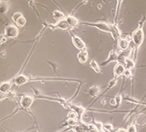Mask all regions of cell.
<instances>
[{
  "label": "cell",
  "instance_id": "obj_1",
  "mask_svg": "<svg viewBox=\"0 0 146 132\" xmlns=\"http://www.w3.org/2000/svg\"><path fill=\"white\" fill-rule=\"evenodd\" d=\"M144 21H145V19L142 20V21L140 22L138 27L134 30L133 33L131 35V43L133 44V49L135 48L138 50L144 41V32L143 30Z\"/></svg>",
  "mask_w": 146,
  "mask_h": 132
},
{
  "label": "cell",
  "instance_id": "obj_16",
  "mask_svg": "<svg viewBox=\"0 0 146 132\" xmlns=\"http://www.w3.org/2000/svg\"><path fill=\"white\" fill-rule=\"evenodd\" d=\"M65 19H66L68 25H69V26L70 28H74L75 26H77V24H78L79 23L77 18H76L75 17L73 16L72 15L67 16Z\"/></svg>",
  "mask_w": 146,
  "mask_h": 132
},
{
  "label": "cell",
  "instance_id": "obj_9",
  "mask_svg": "<svg viewBox=\"0 0 146 132\" xmlns=\"http://www.w3.org/2000/svg\"><path fill=\"white\" fill-rule=\"evenodd\" d=\"M125 71V68L123 64H116L115 65L114 68H113V79H118V78H119L122 75H123Z\"/></svg>",
  "mask_w": 146,
  "mask_h": 132
},
{
  "label": "cell",
  "instance_id": "obj_29",
  "mask_svg": "<svg viewBox=\"0 0 146 132\" xmlns=\"http://www.w3.org/2000/svg\"><path fill=\"white\" fill-rule=\"evenodd\" d=\"M115 101H116V107H119V105H121V101H122V97L121 95H116V97L114 98Z\"/></svg>",
  "mask_w": 146,
  "mask_h": 132
},
{
  "label": "cell",
  "instance_id": "obj_30",
  "mask_svg": "<svg viewBox=\"0 0 146 132\" xmlns=\"http://www.w3.org/2000/svg\"><path fill=\"white\" fill-rule=\"evenodd\" d=\"M123 76L126 78H130L132 76V72L131 70H126L125 69V72L123 74Z\"/></svg>",
  "mask_w": 146,
  "mask_h": 132
},
{
  "label": "cell",
  "instance_id": "obj_4",
  "mask_svg": "<svg viewBox=\"0 0 146 132\" xmlns=\"http://www.w3.org/2000/svg\"><path fill=\"white\" fill-rule=\"evenodd\" d=\"M33 101H34V98L31 95H24L21 97L20 100V106L24 110H29L33 105Z\"/></svg>",
  "mask_w": 146,
  "mask_h": 132
},
{
  "label": "cell",
  "instance_id": "obj_23",
  "mask_svg": "<svg viewBox=\"0 0 146 132\" xmlns=\"http://www.w3.org/2000/svg\"><path fill=\"white\" fill-rule=\"evenodd\" d=\"M123 1V0H116V14H115V22L116 21V19L119 16V11H120V9L121 7V4Z\"/></svg>",
  "mask_w": 146,
  "mask_h": 132
},
{
  "label": "cell",
  "instance_id": "obj_28",
  "mask_svg": "<svg viewBox=\"0 0 146 132\" xmlns=\"http://www.w3.org/2000/svg\"><path fill=\"white\" fill-rule=\"evenodd\" d=\"M127 132H137V129L135 124H131L129 126H128L127 128Z\"/></svg>",
  "mask_w": 146,
  "mask_h": 132
},
{
  "label": "cell",
  "instance_id": "obj_8",
  "mask_svg": "<svg viewBox=\"0 0 146 132\" xmlns=\"http://www.w3.org/2000/svg\"><path fill=\"white\" fill-rule=\"evenodd\" d=\"M29 82V77L26 76V75L21 74L19 76H16L14 79H12V83L14 85L19 86V85H24V84L27 83Z\"/></svg>",
  "mask_w": 146,
  "mask_h": 132
},
{
  "label": "cell",
  "instance_id": "obj_32",
  "mask_svg": "<svg viewBox=\"0 0 146 132\" xmlns=\"http://www.w3.org/2000/svg\"><path fill=\"white\" fill-rule=\"evenodd\" d=\"M99 132H106V131H104V130H101V131H99Z\"/></svg>",
  "mask_w": 146,
  "mask_h": 132
},
{
  "label": "cell",
  "instance_id": "obj_12",
  "mask_svg": "<svg viewBox=\"0 0 146 132\" xmlns=\"http://www.w3.org/2000/svg\"><path fill=\"white\" fill-rule=\"evenodd\" d=\"M132 49L129 48L127 50H124V51H121L119 53V56H118V63L123 64L124 62L128 58H129L130 55H131Z\"/></svg>",
  "mask_w": 146,
  "mask_h": 132
},
{
  "label": "cell",
  "instance_id": "obj_24",
  "mask_svg": "<svg viewBox=\"0 0 146 132\" xmlns=\"http://www.w3.org/2000/svg\"><path fill=\"white\" fill-rule=\"evenodd\" d=\"M86 127L88 132H99V131L94 124H86Z\"/></svg>",
  "mask_w": 146,
  "mask_h": 132
},
{
  "label": "cell",
  "instance_id": "obj_7",
  "mask_svg": "<svg viewBox=\"0 0 146 132\" xmlns=\"http://www.w3.org/2000/svg\"><path fill=\"white\" fill-rule=\"evenodd\" d=\"M71 37H72V44L74 45V46L77 50H82L86 48L85 43H84V42L79 36L71 34Z\"/></svg>",
  "mask_w": 146,
  "mask_h": 132
},
{
  "label": "cell",
  "instance_id": "obj_19",
  "mask_svg": "<svg viewBox=\"0 0 146 132\" xmlns=\"http://www.w3.org/2000/svg\"><path fill=\"white\" fill-rule=\"evenodd\" d=\"M123 65L126 70L132 71L133 69H134V67H135V62H134V60H133V59L128 58V59L124 62Z\"/></svg>",
  "mask_w": 146,
  "mask_h": 132
},
{
  "label": "cell",
  "instance_id": "obj_11",
  "mask_svg": "<svg viewBox=\"0 0 146 132\" xmlns=\"http://www.w3.org/2000/svg\"><path fill=\"white\" fill-rule=\"evenodd\" d=\"M68 107H70L71 110L77 113V115H78L79 121H80L82 120V117L84 112H85V108H84L83 107H81V106L72 105V104H68Z\"/></svg>",
  "mask_w": 146,
  "mask_h": 132
},
{
  "label": "cell",
  "instance_id": "obj_17",
  "mask_svg": "<svg viewBox=\"0 0 146 132\" xmlns=\"http://www.w3.org/2000/svg\"><path fill=\"white\" fill-rule=\"evenodd\" d=\"M101 89L99 86L97 85H94V86L91 87L88 91H87V93L92 97H97L99 93H100Z\"/></svg>",
  "mask_w": 146,
  "mask_h": 132
},
{
  "label": "cell",
  "instance_id": "obj_21",
  "mask_svg": "<svg viewBox=\"0 0 146 132\" xmlns=\"http://www.w3.org/2000/svg\"><path fill=\"white\" fill-rule=\"evenodd\" d=\"M9 8V3L6 1H1V4H0V11L1 14H4L7 12Z\"/></svg>",
  "mask_w": 146,
  "mask_h": 132
},
{
  "label": "cell",
  "instance_id": "obj_15",
  "mask_svg": "<svg viewBox=\"0 0 146 132\" xmlns=\"http://www.w3.org/2000/svg\"><path fill=\"white\" fill-rule=\"evenodd\" d=\"M11 88V81L2 82L1 83V85H0V91H1V93L9 94Z\"/></svg>",
  "mask_w": 146,
  "mask_h": 132
},
{
  "label": "cell",
  "instance_id": "obj_26",
  "mask_svg": "<svg viewBox=\"0 0 146 132\" xmlns=\"http://www.w3.org/2000/svg\"><path fill=\"white\" fill-rule=\"evenodd\" d=\"M67 119H70V120H78V115H77V113L75 112L74 111H72L69 112V113L68 114V116H67Z\"/></svg>",
  "mask_w": 146,
  "mask_h": 132
},
{
  "label": "cell",
  "instance_id": "obj_18",
  "mask_svg": "<svg viewBox=\"0 0 146 132\" xmlns=\"http://www.w3.org/2000/svg\"><path fill=\"white\" fill-rule=\"evenodd\" d=\"M72 131L74 132H88L85 123L78 124L75 127H72Z\"/></svg>",
  "mask_w": 146,
  "mask_h": 132
},
{
  "label": "cell",
  "instance_id": "obj_27",
  "mask_svg": "<svg viewBox=\"0 0 146 132\" xmlns=\"http://www.w3.org/2000/svg\"><path fill=\"white\" fill-rule=\"evenodd\" d=\"M78 120H70V119H67L66 122L68 125L70 127H75L77 124H78Z\"/></svg>",
  "mask_w": 146,
  "mask_h": 132
},
{
  "label": "cell",
  "instance_id": "obj_2",
  "mask_svg": "<svg viewBox=\"0 0 146 132\" xmlns=\"http://www.w3.org/2000/svg\"><path fill=\"white\" fill-rule=\"evenodd\" d=\"M81 24L82 25L87 26H91V27H94L96 28H97L98 30H102V31L105 32V33H109L111 34L113 33V30H114L115 26H116V24H107L106 22H104V21H99V22H82Z\"/></svg>",
  "mask_w": 146,
  "mask_h": 132
},
{
  "label": "cell",
  "instance_id": "obj_10",
  "mask_svg": "<svg viewBox=\"0 0 146 132\" xmlns=\"http://www.w3.org/2000/svg\"><path fill=\"white\" fill-rule=\"evenodd\" d=\"M117 43L118 47L120 49L121 51L127 50L128 49L130 48L131 41L128 38H126V37H121L120 39L118 40Z\"/></svg>",
  "mask_w": 146,
  "mask_h": 132
},
{
  "label": "cell",
  "instance_id": "obj_5",
  "mask_svg": "<svg viewBox=\"0 0 146 132\" xmlns=\"http://www.w3.org/2000/svg\"><path fill=\"white\" fill-rule=\"evenodd\" d=\"M11 18L15 22V24L20 28H23L26 24V18L20 12L14 13L11 16Z\"/></svg>",
  "mask_w": 146,
  "mask_h": 132
},
{
  "label": "cell",
  "instance_id": "obj_3",
  "mask_svg": "<svg viewBox=\"0 0 146 132\" xmlns=\"http://www.w3.org/2000/svg\"><path fill=\"white\" fill-rule=\"evenodd\" d=\"M4 37L7 38H16L19 35V30L14 25H9L4 28Z\"/></svg>",
  "mask_w": 146,
  "mask_h": 132
},
{
  "label": "cell",
  "instance_id": "obj_33",
  "mask_svg": "<svg viewBox=\"0 0 146 132\" xmlns=\"http://www.w3.org/2000/svg\"><path fill=\"white\" fill-rule=\"evenodd\" d=\"M36 132H38V131H36Z\"/></svg>",
  "mask_w": 146,
  "mask_h": 132
},
{
  "label": "cell",
  "instance_id": "obj_14",
  "mask_svg": "<svg viewBox=\"0 0 146 132\" xmlns=\"http://www.w3.org/2000/svg\"><path fill=\"white\" fill-rule=\"evenodd\" d=\"M52 29H61V30H67L68 29V28H70L69 25H68V22H67L66 19L63 18V19H61L60 21H58V22L55 24H52Z\"/></svg>",
  "mask_w": 146,
  "mask_h": 132
},
{
  "label": "cell",
  "instance_id": "obj_20",
  "mask_svg": "<svg viewBox=\"0 0 146 132\" xmlns=\"http://www.w3.org/2000/svg\"><path fill=\"white\" fill-rule=\"evenodd\" d=\"M90 66L96 73H100L101 72V68L100 65L96 62L94 59H92L90 62Z\"/></svg>",
  "mask_w": 146,
  "mask_h": 132
},
{
  "label": "cell",
  "instance_id": "obj_22",
  "mask_svg": "<svg viewBox=\"0 0 146 132\" xmlns=\"http://www.w3.org/2000/svg\"><path fill=\"white\" fill-rule=\"evenodd\" d=\"M52 16L57 21H60V20L66 18L65 14L62 12H61L60 11H58V10H55V11L52 12Z\"/></svg>",
  "mask_w": 146,
  "mask_h": 132
},
{
  "label": "cell",
  "instance_id": "obj_6",
  "mask_svg": "<svg viewBox=\"0 0 146 132\" xmlns=\"http://www.w3.org/2000/svg\"><path fill=\"white\" fill-rule=\"evenodd\" d=\"M118 56H119V53H116L115 50H111L109 53L107 59L104 61V62H102L99 65H100V66H105L106 65L109 64L110 63H111V62H118Z\"/></svg>",
  "mask_w": 146,
  "mask_h": 132
},
{
  "label": "cell",
  "instance_id": "obj_31",
  "mask_svg": "<svg viewBox=\"0 0 146 132\" xmlns=\"http://www.w3.org/2000/svg\"><path fill=\"white\" fill-rule=\"evenodd\" d=\"M114 132H127V129L123 128H119L116 130Z\"/></svg>",
  "mask_w": 146,
  "mask_h": 132
},
{
  "label": "cell",
  "instance_id": "obj_25",
  "mask_svg": "<svg viewBox=\"0 0 146 132\" xmlns=\"http://www.w3.org/2000/svg\"><path fill=\"white\" fill-rule=\"evenodd\" d=\"M103 130L106 132H112L113 130V127L111 124L110 123H106V124H104L103 126Z\"/></svg>",
  "mask_w": 146,
  "mask_h": 132
},
{
  "label": "cell",
  "instance_id": "obj_13",
  "mask_svg": "<svg viewBox=\"0 0 146 132\" xmlns=\"http://www.w3.org/2000/svg\"><path fill=\"white\" fill-rule=\"evenodd\" d=\"M88 52L87 48L84 49L82 50H80L77 55V58L79 62L81 64H84L88 60Z\"/></svg>",
  "mask_w": 146,
  "mask_h": 132
}]
</instances>
